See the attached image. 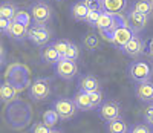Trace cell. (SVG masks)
I'll return each mask as SVG.
<instances>
[{
	"instance_id": "1",
	"label": "cell",
	"mask_w": 153,
	"mask_h": 133,
	"mask_svg": "<svg viewBox=\"0 0 153 133\" xmlns=\"http://www.w3.org/2000/svg\"><path fill=\"white\" fill-rule=\"evenodd\" d=\"M153 75V68L152 64L147 61H133L129 66V78L136 84H143V83H149Z\"/></svg>"
},
{
	"instance_id": "2",
	"label": "cell",
	"mask_w": 153,
	"mask_h": 133,
	"mask_svg": "<svg viewBox=\"0 0 153 133\" xmlns=\"http://www.w3.org/2000/svg\"><path fill=\"white\" fill-rule=\"evenodd\" d=\"M101 35H103L106 40H109L113 46H117L118 49H121V48H124L127 43H129L136 34L129 28V26H118V28H115V29H112L109 32H101Z\"/></svg>"
},
{
	"instance_id": "3",
	"label": "cell",
	"mask_w": 153,
	"mask_h": 133,
	"mask_svg": "<svg viewBox=\"0 0 153 133\" xmlns=\"http://www.w3.org/2000/svg\"><path fill=\"white\" fill-rule=\"evenodd\" d=\"M29 14L35 25H48L52 19V9L45 2H37L31 6Z\"/></svg>"
},
{
	"instance_id": "4",
	"label": "cell",
	"mask_w": 153,
	"mask_h": 133,
	"mask_svg": "<svg viewBox=\"0 0 153 133\" xmlns=\"http://www.w3.org/2000/svg\"><path fill=\"white\" fill-rule=\"evenodd\" d=\"M51 95V83L46 78H37L29 86V97L34 101H45Z\"/></svg>"
},
{
	"instance_id": "5",
	"label": "cell",
	"mask_w": 153,
	"mask_h": 133,
	"mask_svg": "<svg viewBox=\"0 0 153 133\" xmlns=\"http://www.w3.org/2000/svg\"><path fill=\"white\" fill-rule=\"evenodd\" d=\"M29 77V71L25 68L23 64H11L8 71H6V81H9L11 84H14L19 90L25 89L26 87V83L23 81V80H20V77Z\"/></svg>"
},
{
	"instance_id": "6",
	"label": "cell",
	"mask_w": 153,
	"mask_h": 133,
	"mask_svg": "<svg viewBox=\"0 0 153 133\" xmlns=\"http://www.w3.org/2000/svg\"><path fill=\"white\" fill-rule=\"evenodd\" d=\"M28 40L35 46H46L51 40V31L46 28V25H34L28 31Z\"/></svg>"
},
{
	"instance_id": "7",
	"label": "cell",
	"mask_w": 153,
	"mask_h": 133,
	"mask_svg": "<svg viewBox=\"0 0 153 133\" xmlns=\"http://www.w3.org/2000/svg\"><path fill=\"white\" fill-rule=\"evenodd\" d=\"M52 109L58 113V116L61 119H71V118H74L76 115V112H78L74 100H69V98H58V100H55Z\"/></svg>"
},
{
	"instance_id": "8",
	"label": "cell",
	"mask_w": 153,
	"mask_h": 133,
	"mask_svg": "<svg viewBox=\"0 0 153 133\" xmlns=\"http://www.w3.org/2000/svg\"><path fill=\"white\" fill-rule=\"evenodd\" d=\"M55 74L61 80H72L76 74H78V66H76V63L74 60L61 58L55 64Z\"/></svg>"
},
{
	"instance_id": "9",
	"label": "cell",
	"mask_w": 153,
	"mask_h": 133,
	"mask_svg": "<svg viewBox=\"0 0 153 133\" xmlns=\"http://www.w3.org/2000/svg\"><path fill=\"white\" fill-rule=\"evenodd\" d=\"M101 119H104L106 123H110V121H115V119L121 118V106L117 103V101H106L101 104V107L98 110Z\"/></svg>"
},
{
	"instance_id": "10",
	"label": "cell",
	"mask_w": 153,
	"mask_h": 133,
	"mask_svg": "<svg viewBox=\"0 0 153 133\" xmlns=\"http://www.w3.org/2000/svg\"><path fill=\"white\" fill-rule=\"evenodd\" d=\"M144 51H146V42L139 35H135L124 48H121L123 54H126L127 57H130V58H136L139 55H143Z\"/></svg>"
},
{
	"instance_id": "11",
	"label": "cell",
	"mask_w": 153,
	"mask_h": 133,
	"mask_svg": "<svg viewBox=\"0 0 153 133\" xmlns=\"http://www.w3.org/2000/svg\"><path fill=\"white\" fill-rule=\"evenodd\" d=\"M126 19H127V25H129V28H130L135 34L144 31L146 26H147V22H149V17H147V16L139 14V12H136L135 9H132V11L127 12Z\"/></svg>"
},
{
	"instance_id": "12",
	"label": "cell",
	"mask_w": 153,
	"mask_h": 133,
	"mask_svg": "<svg viewBox=\"0 0 153 133\" xmlns=\"http://www.w3.org/2000/svg\"><path fill=\"white\" fill-rule=\"evenodd\" d=\"M100 6L104 12L123 14L127 9V0H100Z\"/></svg>"
},
{
	"instance_id": "13",
	"label": "cell",
	"mask_w": 153,
	"mask_h": 133,
	"mask_svg": "<svg viewBox=\"0 0 153 133\" xmlns=\"http://www.w3.org/2000/svg\"><path fill=\"white\" fill-rule=\"evenodd\" d=\"M72 100H74V103H75V106H76V109L81 110V112H89V110L94 109L92 101H91V95H89L87 92L80 90L78 94L74 95Z\"/></svg>"
},
{
	"instance_id": "14",
	"label": "cell",
	"mask_w": 153,
	"mask_h": 133,
	"mask_svg": "<svg viewBox=\"0 0 153 133\" xmlns=\"http://www.w3.org/2000/svg\"><path fill=\"white\" fill-rule=\"evenodd\" d=\"M28 31H29L28 26L12 20V25L8 31V37H11L12 40H17V42H23L25 38H28Z\"/></svg>"
},
{
	"instance_id": "15",
	"label": "cell",
	"mask_w": 153,
	"mask_h": 133,
	"mask_svg": "<svg viewBox=\"0 0 153 133\" xmlns=\"http://www.w3.org/2000/svg\"><path fill=\"white\" fill-rule=\"evenodd\" d=\"M135 94L138 97L139 101L143 103H153V83H143V84H138Z\"/></svg>"
},
{
	"instance_id": "16",
	"label": "cell",
	"mask_w": 153,
	"mask_h": 133,
	"mask_svg": "<svg viewBox=\"0 0 153 133\" xmlns=\"http://www.w3.org/2000/svg\"><path fill=\"white\" fill-rule=\"evenodd\" d=\"M78 87H80V90L91 94V92L100 90V81H98V78L94 77V75H84V77L80 78Z\"/></svg>"
},
{
	"instance_id": "17",
	"label": "cell",
	"mask_w": 153,
	"mask_h": 133,
	"mask_svg": "<svg viewBox=\"0 0 153 133\" xmlns=\"http://www.w3.org/2000/svg\"><path fill=\"white\" fill-rule=\"evenodd\" d=\"M17 92H19V89L14 84H11L9 81H5L2 84V87H0V97H2V101L3 103L14 101L16 97H17Z\"/></svg>"
},
{
	"instance_id": "18",
	"label": "cell",
	"mask_w": 153,
	"mask_h": 133,
	"mask_svg": "<svg viewBox=\"0 0 153 133\" xmlns=\"http://www.w3.org/2000/svg\"><path fill=\"white\" fill-rule=\"evenodd\" d=\"M40 55H42V60L45 63H48V64H57L61 60L60 54L52 48V45H51V46H45L42 49V54Z\"/></svg>"
},
{
	"instance_id": "19",
	"label": "cell",
	"mask_w": 153,
	"mask_h": 133,
	"mask_svg": "<svg viewBox=\"0 0 153 133\" xmlns=\"http://www.w3.org/2000/svg\"><path fill=\"white\" fill-rule=\"evenodd\" d=\"M71 14L76 22H86V17L89 14V8L83 2H76L71 8Z\"/></svg>"
},
{
	"instance_id": "20",
	"label": "cell",
	"mask_w": 153,
	"mask_h": 133,
	"mask_svg": "<svg viewBox=\"0 0 153 133\" xmlns=\"http://www.w3.org/2000/svg\"><path fill=\"white\" fill-rule=\"evenodd\" d=\"M133 9L147 17H152V14H153V6L150 3V0H136L133 3Z\"/></svg>"
},
{
	"instance_id": "21",
	"label": "cell",
	"mask_w": 153,
	"mask_h": 133,
	"mask_svg": "<svg viewBox=\"0 0 153 133\" xmlns=\"http://www.w3.org/2000/svg\"><path fill=\"white\" fill-rule=\"evenodd\" d=\"M17 6L14 3H9V2H5L2 3V6H0V17L3 19H9V20H14V17L17 16Z\"/></svg>"
},
{
	"instance_id": "22",
	"label": "cell",
	"mask_w": 153,
	"mask_h": 133,
	"mask_svg": "<svg viewBox=\"0 0 153 133\" xmlns=\"http://www.w3.org/2000/svg\"><path fill=\"white\" fill-rule=\"evenodd\" d=\"M127 124L124 123V119L118 118L115 119V121H110L107 124V132L109 133H127Z\"/></svg>"
},
{
	"instance_id": "23",
	"label": "cell",
	"mask_w": 153,
	"mask_h": 133,
	"mask_svg": "<svg viewBox=\"0 0 153 133\" xmlns=\"http://www.w3.org/2000/svg\"><path fill=\"white\" fill-rule=\"evenodd\" d=\"M58 113L52 109V110H46L43 113V123L48 126V127H54L57 123H58Z\"/></svg>"
},
{
	"instance_id": "24",
	"label": "cell",
	"mask_w": 153,
	"mask_h": 133,
	"mask_svg": "<svg viewBox=\"0 0 153 133\" xmlns=\"http://www.w3.org/2000/svg\"><path fill=\"white\" fill-rule=\"evenodd\" d=\"M101 14H103V9H89V14L86 17V23L89 26H92V28H95Z\"/></svg>"
},
{
	"instance_id": "25",
	"label": "cell",
	"mask_w": 153,
	"mask_h": 133,
	"mask_svg": "<svg viewBox=\"0 0 153 133\" xmlns=\"http://www.w3.org/2000/svg\"><path fill=\"white\" fill-rule=\"evenodd\" d=\"M98 43H100V40H98V35H95V34H87L83 42V45L87 51H95L98 48Z\"/></svg>"
},
{
	"instance_id": "26",
	"label": "cell",
	"mask_w": 153,
	"mask_h": 133,
	"mask_svg": "<svg viewBox=\"0 0 153 133\" xmlns=\"http://www.w3.org/2000/svg\"><path fill=\"white\" fill-rule=\"evenodd\" d=\"M69 43H71V42H68V40H57V42L52 43V48L58 52L61 58H65L66 51H68V48H69Z\"/></svg>"
},
{
	"instance_id": "27",
	"label": "cell",
	"mask_w": 153,
	"mask_h": 133,
	"mask_svg": "<svg viewBox=\"0 0 153 133\" xmlns=\"http://www.w3.org/2000/svg\"><path fill=\"white\" fill-rule=\"evenodd\" d=\"M78 57H80V49H78V46H76L75 43H69V48H68V51H66L65 58L76 61V60H78Z\"/></svg>"
},
{
	"instance_id": "28",
	"label": "cell",
	"mask_w": 153,
	"mask_h": 133,
	"mask_svg": "<svg viewBox=\"0 0 153 133\" xmlns=\"http://www.w3.org/2000/svg\"><path fill=\"white\" fill-rule=\"evenodd\" d=\"M31 20H32V17H31L29 12H26V11H19L17 16L14 17V22H19V23H22L25 26H28V28H29Z\"/></svg>"
},
{
	"instance_id": "29",
	"label": "cell",
	"mask_w": 153,
	"mask_h": 133,
	"mask_svg": "<svg viewBox=\"0 0 153 133\" xmlns=\"http://www.w3.org/2000/svg\"><path fill=\"white\" fill-rule=\"evenodd\" d=\"M89 95H91V101H92L94 109H97V107H101V104H103V94H101V90L91 92Z\"/></svg>"
},
{
	"instance_id": "30",
	"label": "cell",
	"mask_w": 153,
	"mask_h": 133,
	"mask_svg": "<svg viewBox=\"0 0 153 133\" xmlns=\"http://www.w3.org/2000/svg\"><path fill=\"white\" fill-rule=\"evenodd\" d=\"M31 133H52V130L45 123H34V126L31 127Z\"/></svg>"
},
{
	"instance_id": "31",
	"label": "cell",
	"mask_w": 153,
	"mask_h": 133,
	"mask_svg": "<svg viewBox=\"0 0 153 133\" xmlns=\"http://www.w3.org/2000/svg\"><path fill=\"white\" fill-rule=\"evenodd\" d=\"M132 133H153L147 124H136L132 129Z\"/></svg>"
},
{
	"instance_id": "32",
	"label": "cell",
	"mask_w": 153,
	"mask_h": 133,
	"mask_svg": "<svg viewBox=\"0 0 153 133\" xmlns=\"http://www.w3.org/2000/svg\"><path fill=\"white\" fill-rule=\"evenodd\" d=\"M11 25H12V20H9V19H0V29H2V32L3 34H8V31H9V28H11Z\"/></svg>"
},
{
	"instance_id": "33",
	"label": "cell",
	"mask_w": 153,
	"mask_h": 133,
	"mask_svg": "<svg viewBox=\"0 0 153 133\" xmlns=\"http://www.w3.org/2000/svg\"><path fill=\"white\" fill-rule=\"evenodd\" d=\"M144 119H146L147 126H152V127H153V106H150V107L146 110V113H144Z\"/></svg>"
},
{
	"instance_id": "34",
	"label": "cell",
	"mask_w": 153,
	"mask_h": 133,
	"mask_svg": "<svg viewBox=\"0 0 153 133\" xmlns=\"http://www.w3.org/2000/svg\"><path fill=\"white\" fill-rule=\"evenodd\" d=\"M81 2H83L89 9H101V6H100V0H81Z\"/></svg>"
},
{
	"instance_id": "35",
	"label": "cell",
	"mask_w": 153,
	"mask_h": 133,
	"mask_svg": "<svg viewBox=\"0 0 153 133\" xmlns=\"http://www.w3.org/2000/svg\"><path fill=\"white\" fill-rule=\"evenodd\" d=\"M147 54L153 58V38H150V42H149V45H147Z\"/></svg>"
},
{
	"instance_id": "36",
	"label": "cell",
	"mask_w": 153,
	"mask_h": 133,
	"mask_svg": "<svg viewBox=\"0 0 153 133\" xmlns=\"http://www.w3.org/2000/svg\"><path fill=\"white\" fill-rule=\"evenodd\" d=\"M52 133H61V132H58V130H52Z\"/></svg>"
},
{
	"instance_id": "37",
	"label": "cell",
	"mask_w": 153,
	"mask_h": 133,
	"mask_svg": "<svg viewBox=\"0 0 153 133\" xmlns=\"http://www.w3.org/2000/svg\"><path fill=\"white\" fill-rule=\"evenodd\" d=\"M150 3H152V6H153V0H150Z\"/></svg>"
}]
</instances>
